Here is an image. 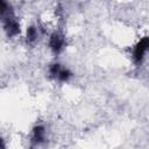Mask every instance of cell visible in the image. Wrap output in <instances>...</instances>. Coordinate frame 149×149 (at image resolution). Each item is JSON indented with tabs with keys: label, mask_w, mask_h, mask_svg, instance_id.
I'll use <instances>...</instances> for the list:
<instances>
[{
	"label": "cell",
	"mask_w": 149,
	"mask_h": 149,
	"mask_svg": "<svg viewBox=\"0 0 149 149\" xmlns=\"http://www.w3.org/2000/svg\"><path fill=\"white\" fill-rule=\"evenodd\" d=\"M149 51V37L146 36L143 38H141L137 44L134 47V50H133V58H134V62L136 64H140L142 62V59L144 58V55Z\"/></svg>",
	"instance_id": "obj_1"
},
{
	"label": "cell",
	"mask_w": 149,
	"mask_h": 149,
	"mask_svg": "<svg viewBox=\"0 0 149 149\" xmlns=\"http://www.w3.org/2000/svg\"><path fill=\"white\" fill-rule=\"evenodd\" d=\"M50 74L61 81H66L71 77V72L68 69L62 68L59 64H52L50 66Z\"/></svg>",
	"instance_id": "obj_2"
},
{
	"label": "cell",
	"mask_w": 149,
	"mask_h": 149,
	"mask_svg": "<svg viewBox=\"0 0 149 149\" xmlns=\"http://www.w3.org/2000/svg\"><path fill=\"white\" fill-rule=\"evenodd\" d=\"M64 44H65V41H64L63 35H61L58 33H54L50 36L49 45H50V48L54 52H61L64 48Z\"/></svg>",
	"instance_id": "obj_3"
},
{
	"label": "cell",
	"mask_w": 149,
	"mask_h": 149,
	"mask_svg": "<svg viewBox=\"0 0 149 149\" xmlns=\"http://www.w3.org/2000/svg\"><path fill=\"white\" fill-rule=\"evenodd\" d=\"M33 140L35 143L40 144L42 142H44L45 140V130L42 126H37L34 128V133H33Z\"/></svg>",
	"instance_id": "obj_4"
},
{
	"label": "cell",
	"mask_w": 149,
	"mask_h": 149,
	"mask_svg": "<svg viewBox=\"0 0 149 149\" xmlns=\"http://www.w3.org/2000/svg\"><path fill=\"white\" fill-rule=\"evenodd\" d=\"M37 37V30L35 27H29L27 30V40L29 42H34Z\"/></svg>",
	"instance_id": "obj_5"
}]
</instances>
